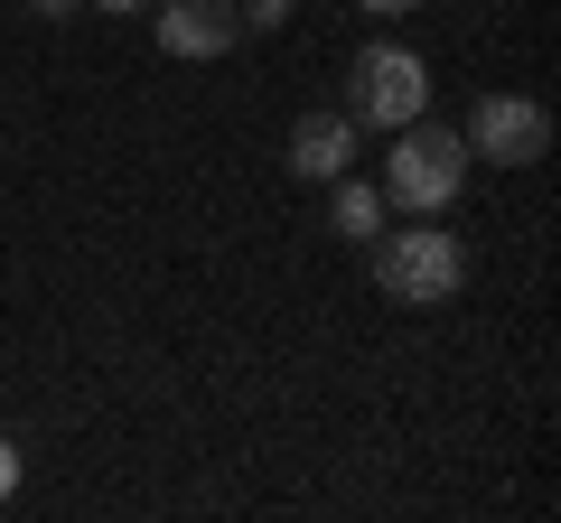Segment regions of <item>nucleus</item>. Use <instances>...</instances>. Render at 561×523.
Wrapping results in <instances>:
<instances>
[{
	"instance_id": "f257e3e1",
	"label": "nucleus",
	"mask_w": 561,
	"mask_h": 523,
	"mask_svg": "<svg viewBox=\"0 0 561 523\" xmlns=\"http://www.w3.org/2000/svg\"><path fill=\"white\" fill-rule=\"evenodd\" d=\"M468 281L459 234H440V216H412L402 234H375V290L393 309H449Z\"/></svg>"
},
{
	"instance_id": "f03ea898",
	"label": "nucleus",
	"mask_w": 561,
	"mask_h": 523,
	"mask_svg": "<svg viewBox=\"0 0 561 523\" xmlns=\"http://www.w3.org/2000/svg\"><path fill=\"white\" fill-rule=\"evenodd\" d=\"M468 187V141L449 131V121H402L393 131V160H383V206H402V216H440L449 197Z\"/></svg>"
},
{
	"instance_id": "7ed1b4c3",
	"label": "nucleus",
	"mask_w": 561,
	"mask_h": 523,
	"mask_svg": "<svg viewBox=\"0 0 561 523\" xmlns=\"http://www.w3.org/2000/svg\"><path fill=\"white\" fill-rule=\"evenodd\" d=\"M431 113V66L412 57V47H365L356 66H346V121L356 131H402V121Z\"/></svg>"
},
{
	"instance_id": "20e7f679",
	"label": "nucleus",
	"mask_w": 561,
	"mask_h": 523,
	"mask_svg": "<svg viewBox=\"0 0 561 523\" xmlns=\"http://www.w3.org/2000/svg\"><path fill=\"white\" fill-rule=\"evenodd\" d=\"M468 160H496V168H534L542 150H552V113H542L534 94H478V113H468Z\"/></svg>"
},
{
	"instance_id": "39448f33",
	"label": "nucleus",
	"mask_w": 561,
	"mask_h": 523,
	"mask_svg": "<svg viewBox=\"0 0 561 523\" xmlns=\"http://www.w3.org/2000/svg\"><path fill=\"white\" fill-rule=\"evenodd\" d=\"M150 28H160V47H169V57L216 66L225 47L243 38V10H234V0H150Z\"/></svg>"
},
{
	"instance_id": "423d86ee",
	"label": "nucleus",
	"mask_w": 561,
	"mask_h": 523,
	"mask_svg": "<svg viewBox=\"0 0 561 523\" xmlns=\"http://www.w3.org/2000/svg\"><path fill=\"white\" fill-rule=\"evenodd\" d=\"M290 178H309V187H328V178H346V168H356V121L346 113H309L300 131H290Z\"/></svg>"
},
{
	"instance_id": "0eeeda50",
	"label": "nucleus",
	"mask_w": 561,
	"mask_h": 523,
	"mask_svg": "<svg viewBox=\"0 0 561 523\" xmlns=\"http://www.w3.org/2000/svg\"><path fill=\"white\" fill-rule=\"evenodd\" d=\"M328 224H337L346 243H375V234H383V187H365L356 168L328 178Z\"/></svg>"
},
{
	"instance_id": "6e6552de",
	"label": "nucleus",
	"mask_w": 561,
	"mask_h": 523,
	"mask_svg": "<svg viewBox=\"0 0 561 523\" xmlns=\"http://www.w3.org/2000/svg\"><path fill=\"white\" fill-rule=\"evenodd\" d=\"M234 10H243V28H290L300 20V0H234Z\"/></svg>"
},
{
	"instance_id": "1a4fd4ad",
	"label": "nucleus",
	"mask_w": 561,
	"mask_h": 523,
	"mask_svg": "<svg viewBox=\"0 0 561 523\" xmlns=\"http://www.w3.org/2000/svg\"><path fill=\"white\" fill-rule=\"evenodd\" d=\"M20 496V440H0V504Z\"/></svg>"
},
{
	"instance_id": "9d476101",
	"label": "nucleus",
	"mask_w": 561,
	"mask_h": 523,
	"mask_svg": "<svg viewBox=\"0 0 561 523\" xmlns=\"http://www.w3.org/2000/svg\"><path fill=\"white\" fill-rule=\"evenodd\" d=\"M20 10H38V20H76L84 0H20Z\"/></svg>"
},
{
	"instance_id": "9b49d317",
	"label": "nucleus",
	"mask_w": 561,
	"mask_h": 523,
	"mask_svg": "<svg viewBox=\"0 0 561 523\" xmlns=\"http://www.w3.org/2000/svg\"><path fill=\"white\" fill-rule=\"evenodd\" d=\"M94 10H113V20H140V10H150V0H94Z\"/></svg>"
},
{
	"instance_id": "f8f14e48",
	"label": "nucleus",
	"mask_w": 561,
	"mask_h": 523,
	"mask_svg": "<svg viewBox=\"0 0 561 523\" xmlns=\"http://www.w3.org/2000/svg\"><path fill=\"white\" fill-rule=\"evenodd\" d=\"M365 10H383V20H393V10H421V0H365Z\"/></svg>"
}]
</instances>
